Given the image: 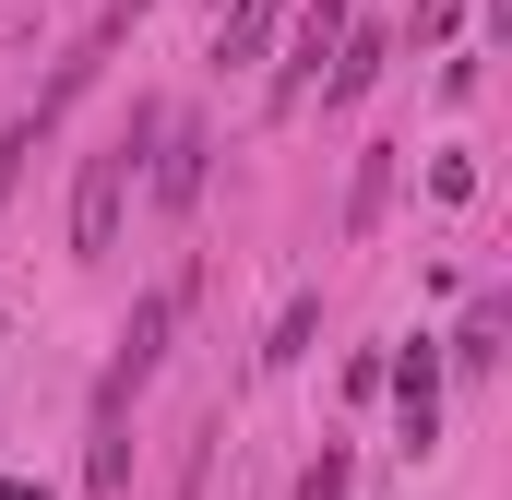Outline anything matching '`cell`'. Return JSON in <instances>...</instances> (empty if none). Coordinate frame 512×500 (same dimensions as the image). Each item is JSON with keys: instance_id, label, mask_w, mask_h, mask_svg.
Segmentation results:
<instances>
[{"instance_id": "8fae6325", "label": "cell", "mask_w": 512, "mask_h": 500, "mask_svg": "<svg viewBox=\"0 0 512 500\" xmlns=\"http://www.w3.org/2000/svg\"><path fill=\"white\" fill-rule=\"evenodd\" d=\"M298 500H346V453H310V477H298Z\"/></svg>"}, {"instance_id": "30bf717a", "label": "cell", "mask_w": 512, "mask_h": 500, "mask_svg": "<svg viewBox=\"0 0 512 500\" xmlns=\"http://www.w3.org/2000/svg\"><path fill=\"white\" fill-rule=\"evenodd\" d=\"M310 334H322V298H286V322H274V346H262V370H286V358H298Z\"/></svg>"}, {"instance_id": "7c38bea8", "label": "cell", "mask_w": 512, "mask_h": 500, "mask_svg": "<svg viewBox=\"0 0 512 500\" xmlns=\"http://www.w3.org/2000/svg\"><path fill=\"white\" fill-rule=\"evenodd\" d=\"M24 143H36V131H0V191H12V155H24Z\"/></svg>"}, {"instance_id": "7a4b0ae2", "label": "cell", "mask_w": 512, "mask_h": 500, "mask_svg": "<svg viewBox=\"0 0 512 500\" xmlns=\"http://www.w3.org/2000/svg\"><path fill=\"white\" fill-rule=\"evenodd\" d=\"M382 381H393V417H405V453H429V441H441V358H429V346H405Z\"/></svg>"}, {"instance_id": "277c9868", "label": "cell", "mask_w": 512, "mask_h": 500, "mask_svg": "<svg viewBox=\"0 0 512 500\" xmlns=\"http://www.w3.org/2000/svg\"><path fill=\"white\" fill-rule=\"evenodd\" d=\"M84 489H96V500L131 489V393H120V381H96V453H84Z\"/></svg>"}, {"instance_id": "4fadbf2b", "label": "cell", "mask_w": 512, "mask_h": 500, "mask_svg": "<svg viewBox=\"0 0 512 500\" xmlns=\"http://www.w3.org/2000/svg\"><path fill=\"white\" fill-rule=\"evenodd\" d=\"M0 500H48V489H36V477H0Z\"/></svg>"}, {"instance_id": "9c48e42d", "label": "cell", "mask_w": 512, "mask_h": 500, "mask_svg": "<svg viewBox=\"0 0 512 500\" xmlns=\"http://www.w3.org/2000/svg\"><path fill=\"white\" fill-rule=\"evenodd\" d=\"M274 36V0H215V60H251Z\"/></svg>"}, {"instance_id": "3957f363", "label": "cell", "mask_w": 512, "mask_h": 500, "mask_svg": "<svg viewBox=\"0 0 512 500\" xmlns=\"http://www.w3.org/2000/svg\"><path fill=\"white\" fill-rule=\"evenodd\" d=\"M167 322H179V286H167V298H143V310L120 322V358H108V381H120V393H143V381L167 370Z\"/></svg>"}, {"instance_id": "ba28073f", "label": "cell", "mask_w": 512, "mask_h": 500, "mask_svg": "<svg viewBox=\"0 0 512 500\" xmlns=\"http://www.w3.org/2000/svg\"><path fill=\"white\" fill-rule=\"evenodd\" d=\"M370 72H382V36H346V48H334V72H322V108H358V96H370Z\"/></svg>"}, {"instance_id": "52a82bcc", "label": "cell", "mask_w": 512, "mask_h": 500, "mask_svg": "<svg viewBox=\"0 0 512 500\" xmlns=\"http://www.w3.org/2000/svg\"><path fill=\"white\" fill-rule=\"evenodd\" d=\"M382 203H393V143H370V155H358V191H346V239H370Z\"/></svg>"}, {"instance_id": "6da1fadb", "label": "cell", "mask_w": 512, "mask_h": 500, "mask_svg": "<svg viewBox=\"0 0 512 500\" xmlns=\"http://www.w3.org/2000/svg\"><path fill=\"white\" fill-rule=\"evenodd\" d=\"M155 108H131L120 131H108V143H96V155H84V179H72V250H84V262H96V250L120 239V203H131V167H143V155H155Z\"/></svg>"}, {"instance_id": "5b68a950", "label": "cell", "mask_w": 512, "mask_h": 500, "mask_svg": "<svg viewBox=\"0 0 512 500\" xmlns=\"http://www.w3.org/2000/svg\"><path fill=\"white\" fill-rule=\"evenodd\" d=\"M334 48H346V0H310V12H298V60L274 72V108H298V96H310V72H322Z\"/></svg>"}, {"instance_id": "8992f818", "label": "cell", "mask_w": 512, "mask_h": 500, "mask_svg": "<svg viewBox=\"0 0 512 500\" xmlns=\"http://www.w3.org/2000/svg\"><path fill=\"white\" fill-rule=\"evenodd\" d=\"M203 155H215L203 131H167V155H155V203H167V215H191V203H203Z\"/></svg>"}]
</instances>
